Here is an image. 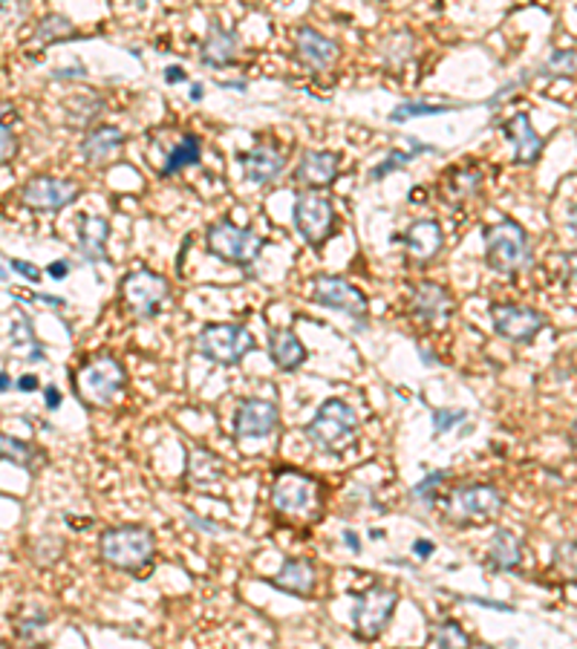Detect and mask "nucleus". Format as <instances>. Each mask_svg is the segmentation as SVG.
Returning <instances> with one entry per match:
<instances>
[{"label": "nucleus", "instance_id": "f257e3e1", "mask_svg": "<svg viewBox=\"0 0 577 649\" xmlns=\"http://www.w3.org/2000/svg\"><path fill=\"white\" fill-rule=\"evenodd\" d=\"M99 555L118 571H142L157 555V537L145 525H116L99 537Z\"/></svg>", "mask_w": 577, "mask_h": 649}, {"label": "nucleus", "instance_id": "f03ea898", "mask_svg": "<svg viewBox=\"0 0 577 649\" xmlns=\"http://www.w3.org/2000/svg\"><path fill=\"white\" fill-rule=\"evenodd\" d=\"M485 263L497 274H520L534 263V249L525 228L517 219H499L485 228Z\"/></svg>", "mask_w": 577, "mask_h": 649}, {"label": "nucleus", "instance_id": "7ed1b4c3", "mask_svg": "<svg viewBox=\"0 0 577 649\" xmlns=\"http://www.w3.org/2000/svg\"><path fill=\"white\" fill-rule=\"evenodd\" d=\"M127 373L116 355H93L79 369L72 373V387L79 392V401L87 407H110L118 399V392L125 390Z\"/></svg>", "mask_w": 577, "mask_h": 649}, {"label": "nucleus", "instance_id": "20e7f679", "mask_svg": "<svg viewBox=\"0 0 577 649\" xmlns=\"http://www.w3.org/2000/svg\"><path fill=\"white\" fill-rule=\"evenodd\" d=\"M304 433L320 454H341L359 433V413L343 399H327L315 410L313 422L306 424Z\"/></svg>", "mask_w": 577, "mask_h": 649}, {"label": "nucleus", "instance_id": "39448f33", "mask_svg": "<svg viewBox=\"0 0 577 649\" xmlns=\"http://www.w3.org/2000/svg\"><path fill=\"white\" fill-rule=\"evenodd\" d=\"M263 243L265 240L254 228L235 226L231 219H219V223L208 226V231H205V246H208L211 254L237 269L254 266Z\"/></svg>", "mask_w": 577, "mask_h": 649}, {"label": "nucleus", "instance_id": "423d86ee", "mask_svg": "<svg viewBox=\"0 0 577 649\" xmlns=\"http://www.w3.org/2000/svg\"><path fill=\"white\" fill-rule=\"evenodd\" d=\"M254 346H258L254 335L246 327H240V323H208L196 335L200 355L214 361V364H223V367L240 364Z\"/></svg>", "mask_w": 577, "mask_h": 649}, {"label": "nucleus", "instance_id": "0eeeda50", "mask_svg": "<svg viewBox=\"0 0 577 649\" xmlns=\"http://www.w3.org/2000/svg\"><path fill=\"white\" fill-rule=\"evenodd\" d=\"M171 292V283L165 281L162 274L150 272V269H136V272L125 274L122 277V286H118V295H122V304H125L127 312L136 318V321H150L162 312V304Z\"/></svg>", "mask_w": 577, "mask_h": 649}, {"label": "nucleus", "instance_id": "6e6552de", "mask_svg": "<svg viewBox=\"0 0 577 649\" xmlns=\"http://www.w3.org/2000/svg\"><path fill=\"white\" fill-rule=\"evenodd\" d=\"M502 505H506V497L497 486L465 482V486L453 488L451 497H448V520L456 525L485 523V520L497 516Z\"/></svg>", "mask_w": 577, "mask_h": 649}, {"label": "nucleus", "instance_id": "1a4fd4ad", "mask_svg": "<svg viewBox=\"0 0 577 649\" xmlns=\"http://www.w3.org/2000/svg\"><path fill=\"white\" fill-rule=\"evenodd\" d=\"M292 223H295L297 235L304 237L306 246L320 249L336 231V205H332L329 196L315 194V191H301L295 196Z\"/></svg>", "mask_w": 577, "mask_h": 649}, {"label": "nucleus", "instance_id": "9d476101", "mask_svg": "<svg viewBox=\"0 0 577 649\" xmlns=\"http://www.w3.org/2000/svg\"><path fill=\"white\" fill-rule=\"evenodd\" d=\"M398 606V592L382 583H373L370 589L355 595V610H352V624L361 641H375L387 629L393 612Z\"/></svg>", "mask_w": 577, "mask_h": 649}, {"label": "nucleus", "instance_id": "9b49d317", "mask_svg": "<svg viewBox=\"0 0 577 649\" xmlns=\"http://www.w3.org/2000/svg\"><path fill=\"white\" fill-rule=\"evenodd\" d=\"M313 300L324 309H336V312L347 315L355 323H361V329H367V295L359 286H352L350 281L336 277V274H318V277H313Z\"/></svg>", "mask_w": 577, "mask_h": 649}, {"label": "nucleus", "instance_id": "f8f14e48", "mask_svg": "<svg viewBox=\"0 0 577 649\" xmlns=\"http://www.w3.org/2000/svg\"><path fill=\"white\" fill-rule=\"evenodd\" d=\"M81 185L76 180H64V177H32L26 180V185L21 189V203L30 208V212L38 214H58L64 212L67 205H72L79 200Z\"/></svg>", "mask_w": 577, "mask_h": 649}, {"label": "nucleus", "instance_id": "ddd939ff", "mask_svg": "<svg viewBox=\"0 0 577 649\" xmlns=\"http://www.w3.org/2000/svg\"><path fill=\"white\" fill-rule=\"evenodd\" d=\"M488 315H491L494 332L511 341V344H531L546 327V315L538 312L534 306L494 304Z\"/></svg>", "mask_w": 577, "mask_h": 649}, {"label": "nucleus", "instance_id": "4468645a", "mask_svg": "<svg viewBox=\"0 0 577 649\" xmlns=\"http://www.w3.org/2000/svg\"><path fill=\"white\" fill-rule=\"evenodd\" d=\"M318 502V482L301 470H281L272 482V505L281 514H306Z\"/></svg>", "mask_w": 577, "mask_h": 649}, {"label": "nucleus", "instance_id": "2eb2a0df", "mask_svg": "<svg viewBox=\"0 0 577 649\" xmlns=\"http://www.w3.org/2000/svg\"><path fill=\"white\" fill-rule=\"evenodd\" d=\"M407 306H410V315L416 321L428 323V327H445L453 315V295L442 283L421 281L410 289Z\"/></svg>", "mask_w": 577, "mask_h": 649}, {"label": "nucleus", "instance_id": "dca6fc26", "mask_svg": "<svg viewBox=\"0 0 577 649\" xmlns=\"http://www.w3.org/2000/svg\"><path fill=\"white\" fill-rule=\"evenodd\" d=\"M281 424V410L269 399H242L235 413V439H265Z\"/></svg>", "mask_w": 577, "mask_h": 649}, {"label": "nucleus", "instance_id": "f3484780", "mask_svg": "<svg viewBox=\"0 0 577 649\" xmlns=\"http://www.w3.org/2000/svg\"><path fill=\"white\" fill-rule=\"evenodd\" d=\"M295 58L306 70L327 72L338 61V44L313 26H301L295 32Z\"/></svg>", "mask_w": 577, "mask_h": 649}, {"label": "nucleus", "instance_id": "a211bd4d", "mask_svg": "<svg viewBox=\"0 0 577 649\" xmlns=\"http://www.w3.org/2000/svg\"><path fill=\"white\" fill-rule=\"evenodd\" d=\"M237 159H240L242 180L254 182V185H272L286 171V157L274 145H258V148L246 150Z\"/></svg>", "mask_w": 577, "mask_h": 649}, {"label": "nucleus", "instance_id": "6ab92c4d", "mask_svg": "<svg viewBox=\"0 0 577 649\" xmlns=\"http://www.w3.org/2000/svg\"><path fill=\"white\" fill-rule=\"evenodd\" d=\"M341 157L332 150H306L295 168V182L304 189H329L338 180Z\"/></svg>", "mask_w": 577, "mask_h": 649}, {"label": "nucleus", "instance_id": "aec40b11", "mask_svg": "<svg viewBox=\"0 0 577 649\" xmlns=\"http://www.w3.org/2000/svg\"><path fill=\"white\" fill-rule=\"evenodd\" d=\"M502 134H506V139L511 141V148H514L517 164H523V168L538 164L540 153H543V139H540V134L534 130V125H531L529 113H514V116L502 125Z\"/></svg>", "mask_w": 577, "mask_h": 649}, {"label": "nucleus", "instance_id": "412c9836", "mask_svg": "<svg viewBox=\"0 0 577 649\" xmlns=\"http://www.w3.org/2000/svg\"><path fill=\"white\" fill-rule=\"evenodd\" d=\"M445 246V231L437 219H416L405 231V249L416 263H430Z\"/></svg>", "mask_w": 577, "mask_h": 649}, {"label": "nucleus", "instance_id": "4be33fe9", "mask_svg": "<svg viewBox=\"0 0 577 649\" xmlns=\"http://www.w3.org/2000/svg\"><path fill=\"white\" fill-rule=\"evenodd\" d=\"M125 130H118L116 125H95L93 130L81 139V159H84L87 164L99 168V164L110 162V159L116 157L118 150L125 148Z\"/></svg>", "mask_w": 577, "mask_h": 649}, {"label": "nucleus", "instance_id": "5701e85b", "mask_svg": "<svg viewBox=\"0 0 577 649\" xmlns=\"http://www.w3.org/2000/svg\"><path fill=\"white\" fill-rule=\"evenodd\" d=\"M237 49H240V35L237 30H226V26H211L205 35L203 47H200V61L211 70H226L237 61Z\"/></svg>", "mask_w": 577, "mask_h": 649}, {"label": "nucleus", "instance_id": "b1692460", "mask_svg": "<svg viewBox=\"0 0 577 649\" xmlns=\"http://www.w3.org/2000/svg\"><path fill=\"white\" fill-rule=\"evenodd\" d=\"M269 358H272L274 367H281L283 373H295L297 367H304L306 346L304 341L295 335V329H269Z\"/></svg>", "mask_w": 577, "mask_h": 649}, {"label": "nucleus", "instance_id": "393cba45", "mask_svg": "<svg viewBox=\"0 0 577 649\" xmlns=\"http://www.w3.org/2000/svg\"><path fill=\"white\" fill-rule=\"evenodd\" d=\"M274 589H281V592H288V595L306 597L313 595L315 589V566L313 560H306V557H288L283 560L281 571L269 580Z\"/></svg>", "mask_w": 577, "mask_h": 649}, {"label": "nucleus", "instance_id": "a878e982", "mask_svg": "<svg viewBox=\"0 0 577 649\" xmlns=\"http://www.w3.org/2000/svg\"><path fill=\"white\" fill-rule=\"evenodd\" d=\"M108 237H110V223L104 217H95V214H81L79 217V249L81 258L95 266L108 258Z\"/></svg>", "mask_w": 577, "mask_h": 649}, {"label": "nucleus", "instance_id": "bb28decb", "mask_svg": "<svg viewBox=\"0 0 577 649\" xmlns=\"http://www.w3.org/2000/svg\"><path fill=\"white\" fill-rule=\"evenodd\" d=\"M523 563V540L508 528H497L491 548H488V566L494 571H514Z\"/></svg>", "mask_w": 577, "mask_h": 649}, {"label": "nucleus", "instance_id": "cd10ccee", "mask_svg": "<svg viewBox=\"0 0 577 649\" xmlns=\"http://www.w3.org/2000/svg\"><path fill=\"white\" fill-rule=\"evenodd\" d=\"M479 185H483V171L474 164H462V168L448 171L445 182H442V194H445L448 203H462V200L474 196Z\"/></svg>", "mask_w": 577, "mask_h": 649}, {"label": "nucleus", "instance_id": "c85d7f7f", "mask_svg": "<svg viewBox=\"0 0 577 649\" xmlns=\"http://www.w3.org/2000/svg\"><path fill=\"white\" fill-rule=\"evenodd\" d=\"M200 159H203V139L196 134L182 136V139L173 145L171 153H168V159H165L159 177H173V173L185 171L191 164H200Z\"/></svg>", "mask_w": 577, "mask_h": 649}, {"label": "nucleus", "instance_id": "c756f323", "mask_svg": "<svg viewBox=\"0 0 577 649\" xmlns=\"http://www.w3.org/2000/svg\"><path fill=\"white\" fill-rule=\"evenodd\" d=\"M185 474L196 488L214 486V482L223 477V462H219L214 454H208L205 447H196V451H188Z\"/></svg>", "mask_w": 577, "mask_h": 649}, {"label": "nucleus", "instance_id": "7c9ffc66", "mask_svg": "<svg viewBox=\"0 0 577 649\" xmlns=\"http://www.w3.org/2000/svg\"><path fill=\"white\" fill-rule=\"evenodd\" d=\"M405 145H407V150L405 148L391 150V153H387V159H382V162L375 164L370 177H373V180H384V177H391V173L401 171L407 162H414V157H419V153H437V148H430V145H425V141L414 139V136H407Z\"/></svg>", "mask_w": 577, "mask_h": 649}, {"label": "nucleus", "instance_id": "2f4dec72", "mask_svg": "<svg viewBox=\"0 0 577 649\" xmlns=\"http://www.w3.org/2000/svg\"><path fill=\"white\" fill-rule=\"evenodd\" d=\"M0 454H3V462L30 470V474H35V470L41 468L38 462H44V454H41L38 447L26 445V442H21V439L15 436L0 439Z\"/></svg>", "mask_w": 577, "mask_h": 649}, {"label": "nucleus", "instance_id": "473e14b6", "mask_svg": "<svg viewBox=\"0 0 577 649\" xmlns=\"http://www.w3.org/2000/svg\"><path fill=\"white\" fill-rule=\"evenodd\" d=\"M414 35L407 30H398L393 35H387L382 44V58L384 64L391 67V70H398V67H405L410 58H414Z\"/></svg>", "mask_w": 577, "mask_h": 649}, {"label": "nucleus", "instance_id": "72a5a7b5", "mask_svg": "<svg viewBox=\"0 0 577 649\" xmlns=\"http://www.w3.org/2000/svg\"><path fill=\"white\" fill-rule=\"evenodd\" d=\"M577 72V49L557 47L548 53V58L540 64V79H572Z\"/></svg>", "mask_w": 577, "mask_h": 649}, {"label": "nucleus", "instance_id": "f704fd0d", "mask_svg": "<svg viewBox=\"0 0 577 649\" xmlns=\"http://www.w3.org/2000/svg\"><path fill=\"white\" fill-rule=\"evenodd\" d=\"M9 344H12V350H30V358L26 361H44L47 355H44V346L35 341V332H32L30 321H26L24 315L21 318H15L12 321V327H9Z\"/></svg>", "mask_w": 577, "mask_h": 649}, {"label": "nucleus", "instance_id": "c9c22d12", "mask_svg": "<svg viewBox=\"0 0 577 649\" xmlns=\"http://www.w3.org/2000/svg\"><path fill=\"white\" fill-rule=\"evenodd\" d=\"M456 110V104H428V102H401L396 110L391 113L393 125H405L410 118H421V116H439V113H451Z\"/></svg>", "mask_w": 577, "mask_h": 649}, {"label": "nucleus", "instance_id": "e433bc0d", "mask_svg": "<svg viewBox=\"0 0 577 649\" xmlns=\"http://www.w3.org/2000/svg\"><path fill=\"white\" fill-rule=\"evenodd\" d=\"M35 38L41 41V44H55V41H67V38H76V26H72L70 18L64 15H47L44 21L38 24V30H35Z\"/></svg>", "mask_w": 577, "mask_h": 649}, {"label": "nucleus", "instance_id": "4c0bfd02", "mask_svg": "<svg viewBox=\"0 0 577 649\" xmlns=\"http://www.w3.org/2000/svg\"><path fill=\"white\" fill-rule=\"evenodd\" d=\"M433 641L439 649H471L468 633L456 620H439L433 626Z\"/></svg>", "mask_w": 577, "mask_h": 649}, {"label": "nucleus", "instance_id": "58836bf2", "mask_svg": "<svg viewBox=\"0 0 577 649\" xmlns=\"http://www.w3.org/2000/svg\"><path fill=\"white\" fill-rule=\"evenodd\" d=\"M445 479H448L445 470H430L428 477L421 479L419 486L410 491V500L419 502V505H433L439 497V488L445 486Z\"/></svg>", "mask_w": 577, "mask_h": 649}, {"label": "nucleus", "instance_id": "ea45409f", "mask_svg": "<svg viewBox=\"0 0 577 649\" xmlns=\"http://www.w3.org/2000/svg\"><path fill=\"white\" fill-rule=\"evenodd\" d=\"M552 563L563 578L577 583V543H557L552 551Z\"/></svg>", "mask_w": 577, "mask_h": 649}, {"label": "nucleus", "instance_id": "a19ab883", "mask_svg": "<svg viewBox=\"0 0 577 649\" xmlns=\"http://www.w3.org/2000/svg\"><path fill=\"white\" fill-rule=\"evenodd\" d=\"M465 415H468L465 410H433V431L448 433L451 428H456Z\"/></svg>", "mask_w": 577, "mask_h": 649}, {"label": "nucleus", "instance_id": "79ce46f5", "mask_svg": "<svg viewBox=\"0 0 577 649\" xmlns=\"http://www.w3.org/2000/svg\"><path fill=\"white\" fill-rule=\"evenodd\" d=\"M15 153H18V139L15 134H12V125L3 122V125H0V162L9 164L12 159H15Z\"/></svg>", "mask_w": 577, "mask_h": 649}, {"label": "nucleus", "instance_id": "37998d69", "mask_svg": "<svg viewBox=\"0 0 577 649\" xmlns=\"http://www.w3.org/2000/svg\"><path fill=\"white\" fill-rule=\"evenodd\" d=\"M7 266L15 269L18 274H24V277L30 283H38L41 281V269L38 266H32V263H26V260H7Z\"/></svg>", "mask_w": 577, "mask_h": 649}, {"label": "nucleus", "instance_id": "c03bdc74", "mask_svg": "<svg viewBox=\"0 0 577 649\" xmlns=\"http://www.w3.org/2000/svg\"><path fill=\"white\" fill-rule=\"evenodd\" d=\"M517 87H523V79H517V81H508V84H502L497 90V93H494V99H488V107H499V104L506 102V99H511V90H517Z\"/></svg>", "mask_w": 577, "mask_h": 649}, {"label": "nucleus", "instance_id": "a18cd8bd", "mask_svg": "<svg viewBox=\"0 0 577 649\" xmlns=\"http://www.w3.org/2000/svg\"><path fill=\"white\" fill-rule=\"evenodd\" d=\"M87 72H84V67H81V64H76V67H64V70H55L53 72V79H58V81H64V79H84Z\"/></svg>", "mask_w": 577, "mask_h": 649}, {"label": "nucleus", "instance_id": "49530a36", "mask_svg": "<svg viewBox=\"0 0 577 649\" xmlns=\"http://www.w3.org/2000/svg\"><path fill=\"white\" fill-rule=\"evenodd\" d=\"M47 272H49V277H53V281H64V277L70 274V260H58V263H49Z\"/></svg>", "mask_w": 577, "mask_h": 649}, {"label": "nucleus", "instance_id": "de8ad7c7", "mask_svg": "<svg viewBox=\"0 0 577 649\" xmlns=\"http://www.w3.org/2000/svg\"><path fill=\"white\" fill-rule=\"evenodd\" d=\"M468 603H476V606H485V610H499V612H511V606L508 603H499V601H488V597H465Z\"/></svg>", "mask_w": 577, "mask_h": 649}, {"label": "nucleus", "instance_id": "09e8293b", "mask_svg": "<svg viewBox=\"0 0 577 649\" xmlns=\"http://www.w3.org/2000/svg\"><path fill=\"white\" fill-rule=\"evenodd\" d=\"M185 79L188 72L182 70V67H168V70H165V81H168V84H182Z\"/></svg>", "mask_w": 577, "mask_h": 649}, {"label": "nucleus", "instance_id": "8fccbe9b", "mask_svg": "<svg viewBox=\"0 0 577 649\" xmlns=\"http://www.w3.org/2000/svg\"><path fill=\"white\" fill-rule=\"evenodd\" d=\"M44 396H47L49 410H58V407H61V390H58V387H47V390H44Z\"/></svg>", "mask_w": 577, "mask_h": 649}, {"label": "nucleus", "instance_id": "3c124183", "mask_svg": "<svg viewBox=\"0 0 577 649\" xmlns=\"http://www.w3.org/2000/svg\"><path fill=\"white\" fill-rule=\"evenodd\" d=\"M18 390H21V392L38 390V378H35V376H24V378H21V382H18Z\"/></svg>", "mask_w": 577, "mask_h": 649}, {"label": "nucleus", "instance_id": "603ef678", "mask_svg": "<svg viewBox=\"0 0 577 649\" xmlns=\"http://www.w3.org/2000/svg\"><path fill=\"white\" fill-rule=\"evenodd\" d=\"M343 543H347V546H350L352 551H355V555L361 551V540L355 537V532H343Z\"/></svg>", "mask_w": 577, "mask_h": 649}, {"label": "nucleus", "instance_id": "864d4df0", "mask_svg": "<svg viewBox=\"0 0 577 649\" xmlns=\"http://www.w3.org/2000/svg\"><path fill=\"white\" fill-rule=\"evenodd\" d=\"M414 548H416V555H421V557H428V555H430V551H433V543H425V540H419V543H416V546H414Z\"/></svg>", "mask_w": 577, "mask_h": 649}, {"label": "nucleus", "instance_id": "5fc2aeb1", "mask_svg": "<svg viewBox=\"0 0 577 649\" xmlns=\"http://www.w3.org/2000/svg\"><path fill=\"white\" fill-rule=\"evenodd\" d=\"M566 223H569V231H572V235L577 237V205H575V208H572V212H569V219H566Z\"/></svg>", "mask_w": 577, "mask_h": 649}, {"label": "nucleus", "instance_id": "6e6d98bb", "mask_svg": "<svg viewBox=\"0 0 577 649\" xmlns=\"http://www.w3.org/2000/svg\"><path fill=\"white\" fill-rule=\"evenodd\" d=\"M191 99H194V102H203V84L191 87Z\"/></svg>", "mask_w": 577, "mask_h": 649}, {"label": "nucleus", "instance_id": "4d7b16f0", "mask_svg": "<svg viewBox=\"0 0 577 649\" xmlns=\"http://www.w3.org/2000/svg\"><path fill=\"white\" fill-rule=\"evenodd\" d=\"M569 439H572V447H575V451H577V422L572 424V433H569Z\"/></svg>", "mask_w": 577, "mask_h": 649}, {"label": "nucleus", "instance_id": "13d9d810", "mask_svg": "<svg viewBox=\"0 0 577 649\" xmlns=\"http://www.w3.org/2000/svg\"><path fill=\"white\" fill-rule=\"evenodd\" d=\"M471 649H491V647H485V644H476V647H471Z\"/></svg>", "mask_w": 577, "mask_h": 649}]
</instances>
